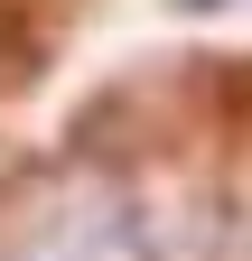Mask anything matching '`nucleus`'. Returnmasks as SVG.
<instances>
[{
	"label": "nucleus",
	"instance_id": "f257e3e1",
	"mask_svg": "<svg viewBox=\"0 0 252 261\" xmlns=\"http://www.w3.org/2000/svg\"><path fill=\"white\" fill-rule=\"evenodd\" d=\"M28 261H149V243H140V224H131V215L84 205V215L56 224V233H38V252H28Z\"/></svg>",
	"mask_w": 252,
	"mask_h": 261
}]
</instances>
